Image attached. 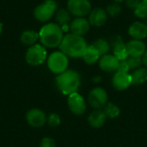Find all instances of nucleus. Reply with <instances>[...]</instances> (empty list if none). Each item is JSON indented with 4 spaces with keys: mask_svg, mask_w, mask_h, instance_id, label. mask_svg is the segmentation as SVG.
Instances as JSON below:
<instances>
[{
    "mask_svg": "<svg viewBox=\"0 0 147 147\" xmlns=\"http://www.w3.org/2000/svg\"><path fill=\"white\" fill-rule=\"evenodd\" d=\"M64 36L62 28L55 22H48L45 24L39 31V40L40 44L48 48L59 47Z\"/></svg>",
    "mask_w": 147,
    "mask_h": 147,
    "instance_id": "1",
    "label": "nucleus"
},
{
    "mask_svg": "<svg viewBox=\"0 0 147 147\" xmlns=\"http://www.w3.org/2000/svg\"><path fill=\"white\" fill-rule=\"evenodd\" d=\"M87 47L84 37L71 33L64 36L59 45V49L67 57L80 58L83 56Z\"/></svg>",
    "mask_w": 147,
    "mask_h": 147,
    "instance_id": "2",
    "label": "nucleus"
},
{
    "mask_svg": "<svg viewBox=\"0 0 147 147\" xmlns=\"http://www.w3.org/2000/svg\"><path fill=\"white\" fill-rule=\"evenodd\" d=\"M56 85L63 95L70 96L78 90L80 86V76L74 70H66L57 76Z\"/></svg>",
    "mask_w": 147,
    "mask_h": 147,
    "instance_id": "3",
    "label": "nucleus"
},
{
    "mask_svg": "<svg viewBox=\"0 0 147 147\" xmlns=\"http://www.w3.org/2000/svg\"><path fill=\"white\" fill-rule=\"evenodd\" d=\"M47 56L46 47L41 44H34L28 48L25 53V60L31 66H38L46 61Z\"/></svg>",
    "mask_w": 147,
    "mask_h": 147,
    "instance_id": "4",
    "label": "nucleus"
},
{
    "mask_svg": "<svg viewBox=\"0 0 147 147\" xmlns=\"http://www.w3.org/2000/svg\"><path fill=\"white\" fill-rule=\"evenodd\" d=\"M68 57L61 51L52 53L47 58V67L54 74H60L68 68Z\"/></svg>",
    "mask_w": 147,
    "mask_h": 147,
    "instance_id": "5",
    "label": "nucleus"
},
{
    "mask_svg": "<svg viewBox=\"0 0 147 147\" xmlns=\"http://www.w3.org/2000/svg\"><path fill=\"white\" fill-rule=\"evenodd\" d=\"M56 9L57 3L55 0H45L35 7L34 10V16L37 21L46 22L53 16Z\"/></svg>",
    "mask_w": 147,
    "mask_h": 147,
    "instance_id": "6",
    "label": "nucleus"
},
{
    "mask_svg": "<svg viewBox=\"0 0 147 147\" xmlns=\"http://www.w3.org/2000/svg\"><path fill=\"white\" fill-rule=\"evenodd\" d=\"M67 10L72 16L83 17L91 11V4L89 0H68Z\"/></svg>",
    "mask_w": 147,
    "mask_h": 147,
    "instance_id": "7",
    "label": "nucleus"
},
{
    "mask_svg": "<svg viewBox=\"0 0 147 147\" xmlns=\"http://www.w3.org/2000/svg\"><path fill=\"white\" fill-rule=\"evenodd\" d=\"M89 102L96 109L104 108L108 103V93L101 87H96L89 94Z\"/></svg>",
    "mask_w": 147,
    "mask_h": 147,
    "instance_id": "8",
    "label": "nucleus"
},
{
    "mask_svg": "<svg viewBox=\"0 0 147 147\" xmlns=\"http://www.w3.org/2000/svg\"><path fill=\"white\" fill-rule=\"evenodd\" d=\"M26 121L29 126L34 128H40L45 125L47 121V115L41 109H32L26 114Z\"/></svg>",
    "mask_w": 147,
    "mask_h": 147,
    "instance_id": "9",
    "label": "nucleus"
},
{
    "mask_svg": "<svg viewBox=\"0 0 147 147\" xmlns=\"http://www.w3.org/2000/svg\"><path fill=\"white\" fill-rule=\"evenodd\" d=\"M67 103L71 112L76 115H82L86 110L84 99L78 92L72 93L68 96Z\"/></svg>",
    "mask_w": 147,
    "mask_h": 147,
    "instance_id": "10",
    "label": "nucleus"
},
{
    "mask_svg": "<svg viewBox=\"0 0 147 147\" xmlns=\"http://www.w3.org/2000/svg\"><path fill=\"white\" fill-rule=\"evenodd\" d=\"M113 86L117 90H125L132 84L131 74L128 72L116 71L112 79Z\"/></svg>",
    "mask_w": 147,
    "mask_h": 147,
    "instance_id": "11",
    "label": "nucleus"
},
{
    "mask_svg": "<svg viewBox=\"0 0 147 147\" xmlns=\"http://www.w3.org/2000/svg\"><path fill=\"white\" fill-rule=\"evenodd\" d=\"M90 22L84 17H77L71 21L70 24V30L71 34H74L78 36L85 35L90 30Z\"/></svg>",
    "mask_w": 147,
    "mask_h": 147,
    "instance_id": "12",
    "label": "nucleus"
},
{
    "mask_svg": "<svg viewBox=\"0 0 147 147\" xmlns=\"http://www.w3.org/2000/svg\"><path fill=\"white\" fill-rule=\"evenodd\" d=\"M107 18H108V14L105 9L102 8H96L90 12L89 22L90 25L99 28L106 23Z\"/></svg>",
    "mask_w": 147,
    "mask_h": 147,
    "instance_id": "13",
    "label": "nucleus"
},
{
    "mask_svg": "<svg viewBox=\"0 0 147 147\" xmlns=\"http://www.w3.org/2000/svg\"><path fill=\"white\" fill-rule=\"evenodd\" d=\"M120 60L113 54H105L102 56L99 61L100 68L107 72H112L118 70Z\"/></svg>",
    "mask_w": 147,
    "mask_h": 147,
    "instance_id": "14",
    "label": "nucleus"
},
{
    "mask_svg": "<svg viewBox=\"0 0 147 147\" xmlns=\"http://www.w3.org/2000/svg\"><path fill=\"white\" fill-rule=\"evenodd\" d=\"M127 50L131 57H141L146 51V44L140 40H131L127 43Z\"/></svg>",
    "mask_w": 147,
    "mask_h": 147,
    "instance_id": "15",
    "label": "nucleus"
},
{
    "mask_svg": "<svg viewBox=\"0 0 147 147\" xmlns=\"http://www.w3.org/2000/svg\"><path fill=\"white\" fill-rule=\"evenodd\" d=\"M129 35L134 40H143L147 37V25L141 22H134L128 28Z\"/></svg>",
    "mask_w": 147,
    "mask_h": 147,
    "instance_id": "16",
    "label": "nucleus"
},
{
    "mask_svg": "<svg viewBox=\"0 0 147 147\" xmlns=\"http://www.w3.org/2000/svg\"><path fill=\"white\" fill-rule=\"evenodd\" d=\"M106 115L104 114L103 110L96 109L93 111L88 117V122L90 127L94 128H100L102 127L105 121H106Z\"/></svg>",
    "mask_w": 147,
    "mask_h": 147,
    "instance_id": "17",
    "label": "nucleus"
},
{
    "mask_svg": "<svg viewBox=\"0 0 147 147\" xmlns=\"http://www.w3.org/2000/svg\"><path fill=\"white\" fill-rule=\"evenodd\" d=\"M39 39V32H36L34 30L27 29L22 32L20 35V40L21 42L25 46H33L36 44V41Z\"/></svg>",
    "mask_w": 147,
    "mask_h": 147,
    "instance_id": "18",
    "label": "nucleus"
},
{
    "mask_svg": "<svg viewBox=\"0 0 147 147\" xmlns=\"http://www.w3.org/2000/svg\"><path fill=\"white\" fill-rule=\"evenodd\" d=\"M100 54L97 52V50L92 46H88L82 56V58L84 59V62L88 65H93L95 63H96L100 58Z\"/></svg>",
    "mask_w": 147,
    "mask_h": 147,
    "instance_id": "19",
    "label": "nucleus"
},
{
    "mask_svg": "<svg viewBox=\"0 0 147 147\" xmlns=\"http://www.w3.org/2000/svg\"><path fill=\"white\" fill-rule=\"evenodd\" d=\"M56 22L62 28L63 31L66 30L67 24L71 22V13L65 9H60L56 12Z\"/></svg>",
    "mask_w": 147,
    "mask_h": 147,
    "instance_id": "20",
    "label": "nucleus"
},
{
    "mask_svg": "<svg viewBox=\"0 0 147 147\" xmlns=\"http://www.w3.org/2000/svg\"><path fill=\"white\" fill-rule=\"evenodd\" d=\"M132 84L135 85L143 84L147 81V69L146 68H138L132 74Z\"/></svg>",
    "mask_w": 147,
    "mask_h": 147,
    "instance_id": "21",
    "label": "nucleus"
},
{
    "mask_svg": "<svg viewBox=\"0 0 147 147\" xmlns=\"http://www.w3.org/2000/svg\"><path fill=\"white\" fill-rule=\"evenodd\" d=\"M113 51H114V55L120 61L125 60V59H127L129 57L127 50V46H126V44L123 41L115 45L113 47Z\"/></svg>",
    "mask_w": 147,
    "mask_h": 147,
    "instance_id": "22",
    "label": "nucleus"
},
{
    "mask_svg": "<svg viewBox=\"0 0 147 147\" xmlns=\"http://www.w3.org/2000/svg\"><path fill=\"white\" fill-rule=\"evenodd\" d=\"M92 46L97 50L100 56L107 54L110 50V44L104 39H97L92 43Z\"/></svg>",
    "mask_w": 147,
    "mask_h": 147,
    "instance_id": "23",
    "label": "nucleus"
},
{
    "mask_svg": "<svg viewBox=\"0 0 147 147\" xmlns=\"http://www.w3.org/2000/svg\"><path fill=\"white\" fill-rule=\"evenodd\" d=\"M103 112L107 117H109L110 119H114L120 115L121 109L116 104H115L113 102H108L106 104V106L104 107Z\"/></svg>",
    "mask_w": 147,
    "mask_h": 147,
    "instance_id": "24",
    "label": "nucleus"
},
{
    "mask_svg": "<svg viewBox=\"0 0 147 147\" xmlns=\"http://www.w3.org/2000/svg\"><path fill=\"white\" fill-rule=\"evenodd\" d=\"M134 15L138 18L147 19V1L142 0L139 6L134 9Z\"/></svg>",
    "mask_w": 147,
    "mask_h": 147,
    "instance_id": "25",
    "label": "nucleus"
},
{
    "mask_svg": "<svg viewBox=\"0 0 147 147\" xmlns=\"http://www.w3.org/2000/svg\"><path fill=\"white\" fill-rule=\"evenodd\" d=\"M107 14L109 15L112 17H115L117 16H119L121 12V7L118 3H114L109 4L107 7Z\"/></svg>",
    "mask_w": 147,
    "mask_h": 147,
    "instance_id": "26",
    "label": "nucleus"
},
{
    "mask_svg": "<svg viewBox=\"0 0 147 147\" xmlns=\"http://www.w3.org/2000/svg\"><path fill=\"white\" fill-rule=\"evenodd\" d=\"M47 121L51 127H57L60 125L61 119H60L59 115H57L55 113H52L48 115Z\"/></svg>",
    "mask_w": 147,
    "mask_h": 147,
    "instance_id": "27",
    "label": "nucleus"
},
{
    "mask_svg": "<svg viewBox=\"0 0 147 147\" xmlns=\"http://www.w3.org/2000/svg\"><path fill=\"white\" fill-rule=\"evenodd\" d=\"M127 62L128 63L130 70L138 69L140 66L141 63H142V59H141L140 57H131V56H129L127 59Z\"/></svg>",
    "mask_w": 147,
    "mask_h": 147,
    "instance_id": "28",
    "label": "nucleus"
},
{
    "mask_svg": "<svg viewBox=\"0 0 147 147\" xmlns=\"http://www.w3.org/2000/svg\"><path fill=\"white\" fill-rule=\"evenodd\" d=\"M40 147H56V143L53 139L50 137H45L41 140Z\"/></svg>",
    "mask_w": 147,
    "mask_h": 147,
    "instance_id": "29",
    "label": "nucleus"
},
{
    "mask_svg": "<svg viewBox=\"0 0 147 147\" xmlns=\"http://www.w3.org/2000/svg\"><path fill=\"white\" fill-rule=\"evenodd\" d=\"M130 70V67L128 65V63L127 62V59L120 61L119 67H118V71H122V72H127Z\"/></svg>",
    "mask_w": 147,
    "mask_h": 147,
    "instance_id": "30",
    "label": "nucleus"
},
{
    "mask_svg": "<svg viewBox=\"0 0 147 147\" xmlns=\"http://www.w3.org/2000/svg\"><path fill=\"white\" fill-rule=\"evenodd\" d=\"M140 2H141L140 0H126L127 6L130 9H133L134 10L139 6Z\"/></svg>",
    "mask_w": 147,
    "mask_h": 147,
    "instance_id": "31",
    "label": "nucleus"
},
{
    "mask_svg": "<svg viewBox=\"0 0 147 147\" xmlns=\"http://www.w3.org/2000/svg\"><path fill=\"white\" fill-rule=\"evenodd\" d=\"M142 62H143V64L146 65V67L147 68V50L146 51V53H144V55H143V58H142Z\"/></svg>",
    "mask_w": 147,
    "mask_h": 147,
    "instance_id": "32",
    "label": "nucleus"
},
{
    "mask_svg": "<svg viewBox=\"0 0 147 147\" xmlns=\"http://www.w3.org/2000/svg\"><path fill=\"white\" fill-rule=\"evenodd\" d=\"M101 80H102V78L99 76H97V77L93 78V82H95V83H99V82H101Z\"/></svg>",
    "mask_w": 147,
    "mask_h": 147,
    "instance_id": "33",
    "label": "nucleus"
},
{
    "mask_svg": "<svg viewBox=\"0 0 147 147\" xmlns=\"http://www.w3.org/2000/svg\"><path fill=\"white\" fill-rule=\"evenodd\" d=\"M2 32H3V23L0 22V36L2 34Z\"/></svg>",
    "mask_w": 147,
    "mask_h": 147,
    "instance_id": "34",
    "label": "nucleus"
},
{
    "mask_svg": "<svg viewBox=\"0 0 147 147\" xmlns=\"http://www.w3.org/2000/svg\"><path fill=\"white\" fill-rule=\"evenodd\" d=\"M114 1H115V3H121V2H123V1H125V0H114Z\"/></svg>",
    "mask_w": 147,
    "mask_h": 147,
    "instance_id": "35",
    "label": "nucleus"
},
{
    "mask_svg": "<svg viewBox=\"0 0 147 147\" xmlns=\"http://www.w3.org/2000/svg\"><path fill=\"white\" fill-rule=\"evenodd\" d=\"M146 25H147V23H146Z\"/></svg>",
    "mask_w": 147,
    "mask_h": 147,
    "instance_id": "36",
    "label": "nucleus"
},
{
    "mask_svg": "<svg viewBox=\"0 0 147 147\" xmlns=\"http://www.w3.org/2000/svg\"><path fill=\"white\" fill-rule=\"evenodd\" d=\"M146 1H147V0H146Z\"/></svg>",
    "mask_w": 147,
    "mask_h": 147,
    "instance_id": "37",
    "label": "nucleus"
}]
</instances>
